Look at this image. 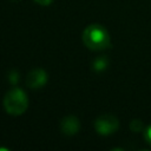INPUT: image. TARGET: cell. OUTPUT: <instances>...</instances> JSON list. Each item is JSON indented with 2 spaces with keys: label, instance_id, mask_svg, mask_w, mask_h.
<instances>
[{
  "label": "cell",
  "instance_id": "6da1fadb",
  "mask_svg": "<svg viewBox=\"0 0 151 151\" xmlns=\"http://www.w3.org/2000/svg\"><path fill=\"white\" fill-rule=\"evenodd\" d=\"M83 42L92 51H101L111 46L110 34L106 28L98 24L87 26L83 32Z\"/></svg>",
  "mask_w": 151,
  "mask_h": 151
},
{
  "label": "cell",
  "instance_id": "9c48e42d",
  "mask_svg": "<svg viewBox=\"0 0 151 151\" xmlns=\"http://www.w3.org/2000/svg\"><path fill=\"white\" fill-rule=\"evenodd\" d=\"M18 79H19L18 72H15V71H12V72H9V81H11L12 84H17Z\"/></svg>",
  "mask_w": 151,
  "mask_h": 151
},
{
  "label": "cell",
  "instance_id": "8992f818",
  "mask_svg": "<svg viewBox=\"0 0 151 151\" xmlns=\"http://www.w3.org/2000/svg\"><path fill=\"white\" fill-rule=\"evenodd\" d=\"M109 61H107V58L106 57H99L97 58L94 61H93V70L96 71H103L106 68Z\"/></svg>",
  "mask_w": 151,
  "mask_h": 151
},
{
  "label": "cell",
  "instance_id": "ba28073f",
  "mask_svg": "<svg viewBox=\"0 0 151 151\" xmlns=\"http://www.w3.org/2000/svg\"><path fill=\"white\" fill-rule=\"evenodd\" d=\"M144 138H145V140L151 145V125L150 126H147L146 129H145V132H144Z\"/></svg>",
  "mask_w": 151,
  "mask_h": 151
},
{
  "label": "cell",
  "instance_id": "8fae6325",
  "mask_svg": "<svg viewBox=\"0 0 151 151\" xmlns=\"http://www.w3.org/2000/svg\"><path fill=\"white\" fill-rule=\"evenodd\" d=\"M11 1H20V0H11Z\"/></svg>",
  "mask_w": 151,
  "mask_h": 151
},
{
  "label": "cell",
  "instance_id": "7a4b0ae2",
  "mask_svg": "<svg viewBox=\"0 0 151 151\" xmlns=\"http://www.w3.org/2000/svg\"><path fill=\"white\" fill-rule=\"evenodd\" d=\"M4 107L7 113L12 116H20L28 107V98L21 88L14 87L5 94Z\"/></svg>",
  "mask_w": 151,
  "mask_h": 151
},
{
  "label": "cell",
  "instance_id": "30bf717a",
  "mask_svg": "<svg viewBox=\"0 0 151 151\" xmlns=\"http://www.w3.org/2000/svg\"><path fill=\"white\" fill-rule=\"evenodd\" d=\"M34 1L38 2L39 5H42V6H47V5L53 2V0H34Z\"/></svg>",
  "mask_w": 151,
  "mask_h": 151
},
{
  "label": "cell",
  "instance_id": "52a82bcc",
  "mask_svg": "<svg viewBox=\"0 0 151 151\" xmlns=\"http://www.w3.org/2000/svg\"><path fill=\"white\" fill-rule=\"evenodd\" d=\"M130 129L133 132H140L144 129V124H143V122L140 119H133L130 123Z\"/></svg>",
  "mask_w": 151,
  "mask_h": 151
},
{
  "label": "cell",
  "instance_id": "3957f363",
  "mask_svg": "<svg viewBox=\"0 0 151 151\" xmlns=\"http://www.w3.org/2000/svg\"><path fill=\"white\" fill-rule=\"evenodd\" d=\"M119 127V122L116 116L111 113H104L97 117L94 120V129L101 136H109L117 131Z\"/></svg>",
  "mask_w": 151,
  "mask_h": 151
},
{
  "label": "cell",
  "instance_id": "5b68a950",
  "mask_svg": "<svg viewBox=\"0 0 151 151\" xmlns=\"http://www.w3.org/2000/svg\"><path fill=\"white\" fill-rule=\"evenodd\" d=\"M79 127H80L79 119L77 117H74V116H67V117H65L61 120V124H60L61 132L64 134H66V136H73V134H76L79 131Z\"/></svg>",
  "mask_w": 151,
  "mask_h": 151
},
{
  "label": "cell",
  "instance_id": "277c9868",
  "mask_svg": "<svg viewBox=\"0 0 151 151\" xmlns=\"http://www.w3.org/2000/svg\"><path fill=\"white\" fill-rule=\"evenodd\" d=\"M47 81V73L42 68L32 70L26 77V85L31 88H40Z\"/></svg>",
  "mask_w": 151,
  "mask_h": 151
}]
</instances>
